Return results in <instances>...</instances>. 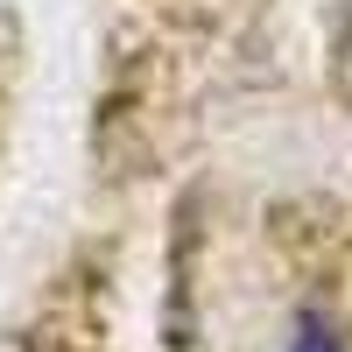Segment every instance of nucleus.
<instances>
[{
    "label": "nucleus",
    "mask_w": 352,
    "mask_h": 352,
    "mask_svg": "<svg viewBox=\"0 0 352 352\" xmlns=\"http://www.w3.org/2000/svg\"><path fill=\"white\" fill-rule=\"evenodd\" d=\"M99 254L85 261V268H71V275H56V289H50V303L36 310V324L21 331V352H99Z\"/></svg>",
    "instance_id": "f257e3e1"
},
{
    "label": "nucleus",
    "mask_w": 352,
    "mask_h": 352,
    "mask_svg": "<svg viewBox=\"0 0 352 352\" xmlns=\"http://www.w3.org/2000/svg\"><path fill=\"white\" fill-rule=\"evenodd\" d=\"M282 352H345V331L331 324V310L303 303V310H296V324H289V345H282Z\"/></svg>",
    "instance_id": "f03ea898"
},
{
    "label": "nucleus",
    "mask_w": 352,
    "mask_h": 352,
    "mask_svg": "<svg viewBox=\"0 0 352 352\" xmlns=\"http://www.w3.org/2000/svg\"><path fill=\"white\" fill-rule=\"evenodd\" d=\"M14 78H21V21L0 14V148H8V113H14Z\"/></svg>",
    "instance_id": "7ed1b4c3"
}]
</instances>
